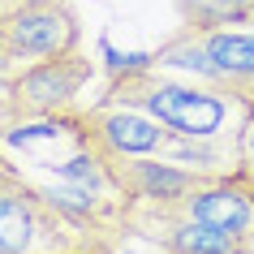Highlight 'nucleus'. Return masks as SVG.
Here are the masks:
<instances>
[{
  "instance_id": "obj_1",
  "label": "nucleus",
  "mask_w": 254,
  "mask_h": 254,
  "mask_svg": "<svg viewBox=\"0 0 254 254\" xmlns=\"http://www.w3.org/2000/svg\"><path fill=\"white\" fill-rule=\"evenodd\" d=\"M104 104H129L168 125L177 138H241L250 104L198 78H168L155 61L138 56L112 73Z\"/></svg>"
},
{
  "instance_id": "obj_8",
  "label": "nucleus",
  "mask_w": 254,
  "mask_h": 254,
  "mask_svg": "<svg viewBox=\"0 0 254 254\" xmlns=\"http://www.w3.org/2000/svg\"><path fill=\"white\" fill-rule=\"evenodd\" d=\"M181 211L194 215V220H207L215 228H228L237 237H250L254 224V194L241 186L237 177H215V181H202L186 202Z\"/></svg>"
},
{
  "instance_id": "obj_5",
  "label": "nucleus",
  "mask_w": 254,
  "mask_h": 254,
  "mask_svg": "<svg viewBox=\"0 0 254 254\" xmlns=\"http://www.w3.org/2000/svg\"><path fill=\"white\" fill-rule=\"evenodd\" d=\"M0 48L22 61H48V56L82 48V26L65 0H26L4 26H0Z\"/></svg>"
},
{
  "instance_id": "obj_13",
  "label": "nucleus",
  "mask_w": 254,
  "mask_h": 254,
  "mask_svg": "<svg viewBox=\"0 0 254 254\" xmlns=\"http://www.w3.org/2000/svg\"><path fill=\"white\" fill-rule=\"evenodd\" d=\"M228 177H237L241 186H246V190H250V194H254V168H246V164H241L237 173H228Z\"/></svg>"
},
{
  "instance_id": "obj_11",
  "label": "nucleus",
  "mask_w": 254,
  "mask_h": 254,
  "mask_svg": "<svg viewBox=\"0 0 254 254\" xmlns=\"http://www.w3.org/2000/svg\"><path fill=\"white\" fill-rule=\"evenodd\" d=\"M13 121H17V108H13V99H9V91L0 86V129L13 125Z\"/></svg>"
},
{
  "instance_id": "obj_4",
  "label": "nucleus",
  "mask_w": 254,
  "mask_h": 254,
  "mask_svg": "<svg viewBox=\"0 0 254 254\" xmlns=\"http://www.w3.org/2000/svg\"><path fill=\"white\" fill-rule=\"evenodd\" d=\"M91 73H95L91 56H82V48H73V52L48 56V61H30V65L13 69L9 82H0V86L9 91L17 117H39V112L73 108V99L91 82Z\"/></svg>"
},
{
  "instance_id": "obj_3",
  "label": "nucleus",
  "mask_w": 254,
  "mask_h": 254,
  "mask_svg": "<svg viewBox=\"0 0 254 254\" xmlns=\"http://www.w3.org/2000/svg\"><path fill=\"white\" fill-rule=\"evenodd\" d=\"M151 61L160 69H181L198 82L224 86L254 108V30L181 26Z\"/></svg>"
},
{
  "instance_id": "obj_14",
  "label": "nucleus",
  "mask_w": 254,
  "mask_h": 254,
  "mask_svg": "<svg viewBox=\"0 0 254 254\" xmlns=\"http://www.w3.org/2000/svg\"><path fill=\"white\" fill-rule=\"evenodd\" d=\"M13 65H17V61H13L9 52H4V48H0V82H9V73H13Z\"/></svg>"
},
{
  "instance_id": "obj_2",
  "label": "nucleus",
  "mask_w": 254,
  "mask_h": 254,
  "mask_svg": "<svg viewBox=\"0 0 254 254\" xmlns=\"http://www.w3.org/2000/svg\"><path fill=\"white\" fill-rule=\"evenodd\" d=\"M0 155L22 168H39L52 181L69 186H91L121 194L112 181V151L91 125V112L61 108V112H39V117H17L13 125L0 129Z\"/></svg>"
},
{
  "instance_id": "obj_6",
  "label": "nucleus",
  "mask_w": 254,
  "mask_h": 254,
  "mask_svg": "<svg viewBox=\"0 0 254 254\" xmlns=\"http://www.w3.org/2000/svg\"><path fill=\"white\" fill-rule=\"evenodd\" d=\"M112 181H117L125 207H181V202L211 177H198L173 160L151 155H112Z\"/></svg>"
},
{
  "instance_id": "obj_15",
  "label": "nucleus",
  "mask_w": 254,
  "mask_h": 254,
  "mask_svg": "<svg viewBox=\"0 0 254 254\" xmlns=\"http://www.w3.org/2000/svg\"><path fill=\"white\" fill-rule=\"evenodd\" d=\"M9 173H17V168H13L9 160H4V155H0V177H9Z\"/></svg>"
},
{
  "instance_id": "obj_12",
  "label": "nucleus",
  "mask_w": 254,
  "mask_h": 254,
  "mask_svg": "<svg viewBox=\"0 0 254 254\" xmlns=\"http://www.w3.org/2000/svg\"><path fill=\"white\" fill-rule=\"evenodd\" d=\"M22 4H26V0H0V26H4V22H9V17L22 9Z\"/></svg>"
},
{
  "instance_id": "obj_9",
  "label": "nucleus",
  "mask_w": 254,
  "mask_h": 254,
  "mask_svg": "<svg viewBox=\"0 0 254 254\" xmlns=\"http://www.w3.org/2000/svg\"><path fill=\"white\" fill-rule=\"evenodd\" d=\"M181 26H246L254 0H177Z\"/></svg>"
},
{
  "instance_id": "obj_16",
  "label": "nucleus",
  "mask_w": 254,
  "mask_h": 254,
  "mask_svg": "<svg viewBox=\"0 0 254 254\" xmlns=\"http://www.w3.org/2000/svg\"><path fill=\"white\" fill-rule=\"evenodd\" d=\"M237 254H254V246H246V250H237Z\"/></svg>"
},
{
  "instance_id": "obj_7",
  "label": "nucleus",
  "mask_w": 254,
  "mask_h": 254,
  "mask_svg": "<svg viewBox=\"0 0 254 254\" xmlns=\"http://www.w3.org/2000/svg\"><path fill=\"white\" fill-rule=\"evenodd\" d=\"M86 112H91L95 134L108 142L112 155H164L168 138H173L168 125H160L151 112L129 104H99V108H86Z\"/></svg>"
},
{
  "instance_id": "obj_10",
  "label": "nucleus",
  "mask_w": 254,
  "mask_h": 254,
  "mask_svg": "<svg viewBox=\"0 0 254 254\" xmlns=\"http://www.w3.org/2000/svg\"><path fill=\"white\" fill-rule=\"evenodd\" d=\"M241 164L254 168V108H250V117H246V125H241Z\"/></svg>"
}]
</instances>
